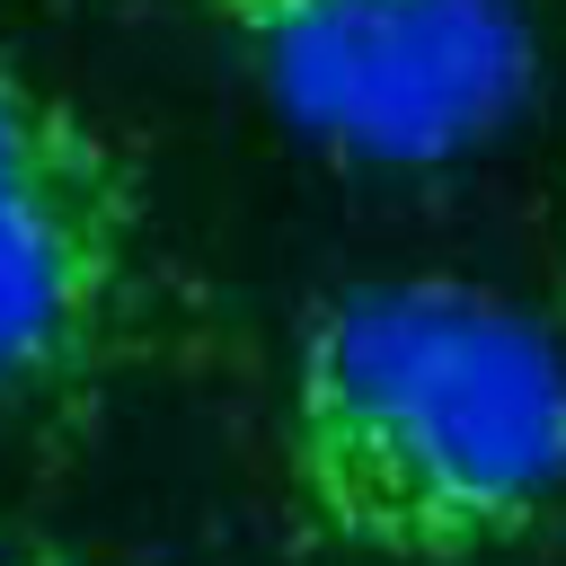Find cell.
<instances>
[{"instance_id": "obj_4", "label": "cell", "mask_w": 566, "mask_h": 566, "mask_svg": "<svg viewBox=\"0 0 566 566\" xmlns=\"http://www.w3.org/2000/svg\"><path fill=\"white\" fill-rule=\"evenodd\" d=\"M0 566H97V557H80V548H44V539H27V548H9Z\"/></svg>"}, {"instance_id": "obj_2", "label": "cell", "mask_w": 566, "mask_h": 566, "mask_svg": "<svg viewBox=\"0 0 566 566\" xmlns=\"http://www.w3.org/2000/svg\"><path fill=\"white\" fill-rule=\"evenodd\" d=\"M168 310L159 203L115 124L0 44V424L115 398Z\"/></svg>"}, {"instance_id": "obj_3", "label": "cell", "mask_w": 566, "mask_h": 566, "mask_svg": "<svg viewBox=\"0 0 566 566\" xmlns=\"http://www.w3.org/2000/svg\"><path fill=\"white\" fill-rule=\"evenodd\" d=\"M265 106L363 168H451L539 97L522 0H195Z\"/></svg>"}, {"instance_id": "obj_1", "label": "cell", "mask_w": 566, "mask_h": 566, "mask_svg": "<svg viewBox=\"0 0 566 566\" xmlns=\"http://www.w3.org/2000/svg\"><path fill=\"white\" fill-rule=\"evenodd\" d=\"M283 495L318 548L380 566L531 548L566 513V336L469 274L318 301L283 380Z\"/></svg>"}]
</instances>
